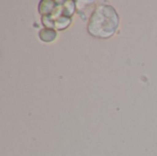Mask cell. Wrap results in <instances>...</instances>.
<instances>
[{
	"label": "cell",
	"mask_w": 157,
	"mask_h": 156,
	"mask_svg": "<svg viewBox=\"0 0 157 156\" xmlns=\"http://www.w3.org/2000/svg\"><path fill=\"white\" fill-rule=\"evenodd\" d=\"M119 21L118 13L113 6L109 5H99L96 7L89 18L87 31L94 37L108 39L116 31Z\"/></svg>",
	"instance_id": "obj_1"
},
{
	"label": "cell",
	"mask_w": 157,
	"mask_h": 156,
	"mask_svg": "<svg viewBox=\"0 0 157 156\" xmlns=\"http://www.w3.org/2000/svg\"><path fill=\"white\" fill-rule=\"evenodd\" d=\"M56 37V32L52 29H45L40 32V38L46 42L52 41Z\"/></svg>",
	"instance_id": "obj_2"
}]
</instances>
